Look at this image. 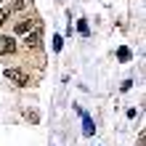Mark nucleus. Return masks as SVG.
Masks as SVG:
<instances>
[{"mask_svg":"<svg viewBox=\"0 0 146 146\" xmlns=\"http://www.w3.org/2000/svg\"><path fill=\"white\" fill-rule=\"evenodd\" d=\"M24 35H27V37L21 40V45L29 50V48H37V45H40V40H42V29H40V27H35L32 32H24Z\"/></svg>","mask_w":146,"mask_h":146,"instance_id":"nucleus-2","label":"nucleus"},{"mask_svg":"<svg viewBox=\"0 0 146 146\" xmlns=\"http://www.w3.org/2000/svg\"><path fill=\"white\" fill-rule=\"evenodd\" d=\"M85 133H88V135L93 133V122H90V119H88V117H85Z\"/></svg>","mask_w":146,"mask_h":146,"instance_id":"nucleus-6","label":"nucleus"},{"mask_svg":"<svg viewBox=\"0 0 146 146\" xmlns=\"http://www.w3.org/2000/svg\"><path fill=\"white\" fill-rule=\"evenodd\" d=\"M0 3H3V0H0Z\"/></svg>","mask_w":146,"mask_h":146,"instance_id":"nucleus-9","label":"nucleus"},{"mask_svg":"<svg viewBox=\"0 0 146 146\" xmlns=\"http://www.w3.org/2000/svg\"><path fill=\"white\" fill-rule=\"evenodd\" d=\"M11 53H16V40L13 37H0V56H11Z\"/></svg>","mask_w":146,"mask_h":146,"instance_id":"nucleus-3","label":"nucleus"},{"mask_svg":"<svg viewBox=\"0 0 146 146\" xmlns=\"http://www.w3.org/2000/svg\"><path fill=\"white\" fill-rule=\"evenodd\" d=\"M21 8H24V0H13L11 3V11H21Z\"/></svg>","mask_w":146,"mask_h":146,"instance_id":"nucleus-5","label":"nucleus"},{"mask_svg":"<svg viewBox=\"0 0 146 146\" xmlns=\"http://www.w3.org/2000/svg\"><path fill=\"white\" fill-rule=\"evenodd\" d=\"M119 58H122V61H125V58H130V50L122 48V50H119Z\"/></svg>","mask_w":146,"mask_h":146,"instance_id":"nucleus-8","label":"nucleus"},{"mask_svg":"<svg viewBox=\"0 0 146 146\" xmlns=\"http://www.w3.org/2000/svg\"><path fill=\"white\" fill-rule=\"evenodd\" d=\"M5 77L13 85H19V88H27V85H29V74L21 72V69H5Z\"/></svg>","mask_w":146,"mask_h":146,"instance_id":"nucleus-1","label":"nucleus"},{"mask_svg":"<svg viewBox=\"0 0 146 146\" xmlns=\"http://www.w3.org/2000/svg\"><path fill=\"white\" fill-rule=\"evenodd\" d=\"M5 19H8V11H3V8H0V27L5 24Z\"/></svg>","mask_w":146,"mask_h":146,"instance_id":"nucleus-7","label":"nucleus"},{"mask_svg":"<svg viewBox=\"0 0 146 146\" xmlns=\"http://www.w3.org/2000/svg\"><path fill=\"white\" fill-rule=\"evenodd\" d=\"M29 29H32V21L29 19H24V21L16 24V32H19V35H24V32H29Z\"/></svg>","mask_w":146,"mask_h":146,"instance_id":"nucleus-4","label":"nucleus"}]
</instances>
